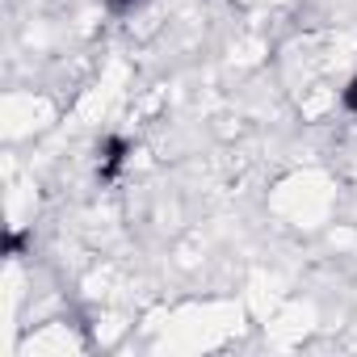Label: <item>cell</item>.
<instances>
[{
	"label": "cell",
	"instance_id": "1",
	"mask_svg": "<svg viewBox=\"0 0 357 357\" xmlns=\"http://www.w3.org/2000/svg\"><path fill=\"white\" fill-rule=\"evenodd\" d=\"M130 155H135V143H130L126 135H105L97 176H101V181H118V172H122V164H126Z\"/></svg>",
	"mask_w": 357,
	"mask_h": 357
},
{
	"label": "cell",
	"instance_id": "2",
	"mask_svg": "<svg viewBox=\"0 0 357 357\" xmlns=\"http://www.w3.org/2000/svg\"><path fill=\"white\" fill-rule=\"evenodd\" d=\"M147 0H105V9L109 13H118V17H126V13H135V9H143Z\"/></svg>",
	"mask_w": 357,
	"mask_h": 357
},
{
	"label": "cell",
	"instance_id": "3",
	"mask_svg": "<svg viewBox=\"0 0 357 357\" xmlns=\"http://www.w3.org/2000/svg\"><path fill=\"white\" fill-rule=\"evenodd\" d=\"M340 105H344L349 114H357V76H353V80L340 89Z\"/></svg>",
	"mask_w": 357,
	"mask_h": 357
}]
</instances>
